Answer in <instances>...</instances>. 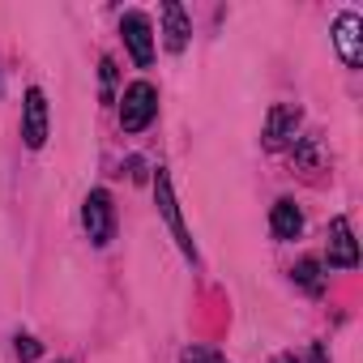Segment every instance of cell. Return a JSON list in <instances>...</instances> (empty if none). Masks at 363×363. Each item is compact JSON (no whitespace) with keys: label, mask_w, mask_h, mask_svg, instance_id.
<instances>
[{"label":"cell","mask_w":363,"mask_h":363,"mask_svg":"<svg viewBox=\"0 0 363 363\" xmlns=\"http://www.w3.org/2000/svg\"><path fill=\"white\" fill-rule=\"evenodd\" d=\"M329 265H337V269L359 265V248H354V235H350L346 218H333V227H329Z\"/></svg>","instance_id":"obj_7"},{"label":"cell","mask_w":363,"mask_h":363,"mask_svg":"<svg viewBox=\"0 0 363 363\" xmlns=\"http://www.w3.org/2000/svg\"><path fill=\"white\" fill-rule=\"evenodd\" d=\"M274 363H295V354H278V359H274Z\"/></svg>","instance_id":"obj_16"},{"label":"cell","mask_w":363,"mask_h":363,"mask_svg":"<svg viewBox=\"0 0 363 363\" xmlns=\"http://www.w3.org/2000/svg\"><path fill=\"white\" fill-rule=\"evenodd\" d=\"M158 116V90L150 82H133L120 99V128L124 133H141L150 128V120Z\"/></svg>","instance_id":"obj_1"},{"label":"cell","mask_w":363,"mask_h":363,"mask_svg":"<svg viewBox=\"0 0 363 363\" xmlns=\"http://www.w3.org/2000/svg\"><path fill=\"white\" fill-rule=\"evenodd\" d=\"M189 35H193V26H189L184 5L167 0V5H162V39H167V48H171V52H184V48H189Z\"/></svg>","instance_id":"obj_9"},{"label":"cell","mask_w":363,"mask_h":363,"mask_svg":"<svg viewBox=\"0 0 363 363\" xmlns=\"http://www.w3.org/2000/svg\"><path fill=\"white\" fill-rule=\"evenodd\" d=\"M312 363H329V359H325V346H320V342H312Z\"/></svg>","instance_id":"obj_15"},{"label":"cell","mask_w":363,"mask_h":363,"mask_svg":"<svg viewBox=\"0 0 363 363\" xmlns=\"http://www.w3.org/2000/svg\"><path fill=\"white\" fill-rule=\"evenodd\" d=\"M295 282H299L308 295H320V291H325V274H320V261H312V257H308V261H299V265H295Z\"/></svg>","instance_id":"obj_11"},{"label":"cell","mask_w":363,"mask_h":363,"mask_svg":"<svg viewBox=\"0 0 363 363\" xmlns=\"http://www.w3.org/2000/svg\"><path fill=\"white\" fill-rule=\"evenodd\" d=\"M99 69H103V99H111V82H116V60H107V56H103V65H99Z\"/></svg>","instance_id":"obj_14"},{"label":"cell","mask_w":363,"mask_h":363,"mask_svg":"<svg viewBox=\"0 0 363 363\" xmlns=\"http://www.w3.org/2000/svg\"><path fill=\"white\" fill-rule=\"evenodd\" d=\"M154 201H158V210H162V218H167V227H171V235H175L179 252L193 261V257H197V248H193V235L184 231V218H179V206H175V193H171V175H167L162 167H158V175H154Z\"/></svg>","instance_id":"obj_3"},{"label":"cell","mask_w":363,"mask_h":363,"mask_svg":"<svg viewBox=\"0 0 363 363\" xmlns=\"http://www.w3.org/2000/svg\"><path fill=\"white\" fill-rule=\"evenodd\" d=\"M13 350H18V359H22V363H30V359H39V350H43V346H39L35 337H18V346H13Z\"/></svg>","instance_id":"obj_13"},{"label":"cell","mask_w":363,"mask_h":363,"mask_svg":"<svg viewBox=\"0 0 363 363\" xmlns=\"http://www.w3.org/2000/svg\"><path fill=\"white\" fill-rule=\"evenodd\" d=\"M269 231H274L278 240H295V235L303 231V214H299V206L282 197V201L269 210Z\"/></svg>","instance_id":"obj_10"},{"label":"cell","mask_w":363,"mask_h":363,"mask_svg":"<svg viewBox=\"0 0 363 363\" xmlns=\"http://www.w3.org/2000/svg\"><path fill=\"white\" fill-rule=\"evenodd\" d=\"M82 223H86L90 244H99V248L111 244V235H116V206H111V193H107V189H94V193L86 197Z\"/></svg>","instance_id":"obj_2"},{"label":"cell","mask_w":363,"mask_h":363,"mask_svg":"<svg viewBox=\"0 0 363 363\" xmlns=\"http://www.w3.org/2000/svg\"><path fill=\"white\" fill-rule=\"evenodd\" d=\"M120 35H124L128 56L145 69V65L154 60V26H150V18H145V13H137V9H128V13L120 18Z\"/></svg>","instance_id":"obj_4"},{"label":"cell","mask_w":363,"mask_h":363,"mask_svg":"<svg viewBox=\"0 0 363 363\" xmlns=\"http://www.w3.org/2000/svg\"><path fill=\"white\" fill-rule=\"evenodd\" d=\"M179 363H227V359H223V354H214V350H206V346H189Z\"/></svg>","instance_id":"obj_12"},{"label":"cell","mask_w":363,"mask_h":363,"mask_svg":"<svg viewBox=\"0 0 363 363\" xmlns=\"http://www.w3.org/2000/svg\"><path fill=\"white\" fill-rule=\"evenodd\" d=\"M333 48H337V56H342L346 69H359V65H363V22H359V13H342V18H337V26H333Z\"/></svg>","instance_id":"obj_5"},{"label":"cell","mask_w":363,"mask_h":363,"mask_svg":"<svg viewBox=\"0 0 363 363\" xmlns=\"http://www.w3.org/2000/svg\"><path fill=\"white\" fill-rule=\"evenodd\" d=\"M22 141L30 150H39L48 141V99H43L39 86H30L26 90V103H22Z\"/></svg>","instance_id":"obj_6"},{"label":"cell","mask_w":363,"mask_h":363,"mask_svg":"<svg viewBox=\"0 0 363 363\" xmlns=\"http://www.w3.org/2000/svg\"><path fill=\"white\" fill-rule=\"evenodd\" d=\"M295 128H299V107H295V103H278V107L269 111V124H265V145H269V150L286 145V141L295 137Z\"/></svg>","instance_id":"obj_8"}]
</instances>
